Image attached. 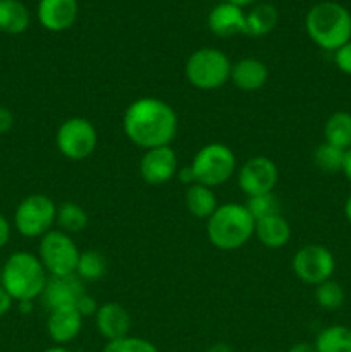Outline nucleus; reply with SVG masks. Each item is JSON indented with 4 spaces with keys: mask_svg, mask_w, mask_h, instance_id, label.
I'll return each mask as SVG.
<instances>
[{
    "mask_svg": "<svg viewBox=\"0 0 351 352\" xmlns=\"http://www.w3.org/2000/svg\"><path fill=\"white\" fill-rule=\"evenodd\" d=\"M179 119L167 102L153 96L134 100L123 116V131L127 140L141 150L171 146L178 134Z\"/></svg>",
    "mask_w": 351,
    "mask_h": 352,
    "instance_id": "obj_1",
    "label": "nucleus"
},
{
    "mask_svg": "<svg viewBox=\"0 0 351 352\" xmlns=\"http://www.w3.org/2000/svg\"><path fill=\"white\" fill-rule=\"evenodd\" d=\"M305 30L317 47L336 52L351 40V12L337 2H319L306 12Z\"/></svg>",
    "mask_w": 351,
    "mask_h": 352,
    "instance_id": "obj_2",
    "label": "nucleus"
},
{
    "mask_svg": "<svg viewBox=\"0 0 351 352\" xmlns=\"http://www.w3.org/2000/svg\"><path fill=\"white\" fill-rule=\"evenodd\" d=\"M255 236V220L241 203H224L206 219V237L220 251H236Z\"/></svg>",
    "mask_w": 351,
    "mask_h": 352,
    "instance_id": "obj_3",
    "label": "nucleus"
},
{
    "mask_svg": "<svg viewBox=\"0 0 351 352\" xmlns=\"http://www.w3.org/2000/svg\"><path fill=\"white\" fill-rule=\"evenodd\" d=\"M47 275L36 254L16 251L3 263L0 280L14 301H34L43 292Z\"/></svg>",
    "mask_w": 351,
    "mask_h": 352,
    "instance_id": "obj_4",
    "label": "nucleus"
},
{
    "mask_svg": "<svg viewBox=\"0 0 351 352\" xmlns=\"http://www.w3.org/2000/svg\"><path fill=\"white\" fill-rule=\"evenodd\" d=\"M229 57L222 50L203 47L193 52L184 64V78L193 88L202 91H213L231 81Z\"/></svg>",
    "mask_w": 351,
    "mask_h": 352,
    "instance_id": "obj_5",
    "label": "nucleus"
},
{
    "mask_svg": "<svg viewBox=\"0 0 351 352\" xmlns=\"http://www.w3.org/2000/svg\"><path fill=\"white\" fill-rule=\"evenodd\" d=\"M236 164V155L227 144L210 143L196 151L189 165L196 182L213 189L226 184L233 177Z\"/></svg>",
    "mask_w": 351,
    "mask_h": 352,
    "instance_id": "obj_6",
    "label": "nucleus"
},
{
    "mask_svg": "<svg viewBox=\"0 0 351 352\" xmlns=\"http://www.w3.org/2000/svg\"><path fill=\"white\" fill-rule=\"evenodd\" d=\"M57 220V205L47 195H30L14 212V227L26 239H40Z\"/></svg>",
    "mask_w": 351,
    "mask_h": 352,
    "instance_id": "obj_7",
    "label": "nucleus"
},
{
    "mask_svg": "<svg viewBox=\"0 0 351 352\" xmlns=\"http://www.w3.org/2000/svg\"><path fill=\"white\" fill-rule=\"evenodd\" d=\"M79 250L74 239L62 230L52 229L40 237L38 258L50 277H69L76 274Z\"/></svg>",
    "mask_w": 351,
    "mask_h": 352,
    "instance_id": "obj_8",
    "label": "nucleus"
},
{
    "mask_svg": "<svg viewBox=\"0 0 351 352\" xmlns=\"http://www.w3.org/2000/svg\"><path fill=\"white\" fill-rule=\"evenodd\" d=\"M55 144L61 155L69 160H85L96 150L98 133L93 122L85 117H69L58 126Z\"/></svg>",
    "mask_w": 351,
    "mask_h": 352,
    "instance_id": "obj_9",
    "label": "nucleus"
},
{
    "mask_svg": "<svg viewBox=\"0 0 351 352\" xmlns=\"http://www.w3.org/2000/svg\"><path fill=\"white\" fill-rule=\"evenodd\" d=\"M292 274L308 285H319L332 278L336 258L322 244H305L292 256Z\"/></svg>",
    "mask_w": 351,
    "mask_h": 352,
    "instance_id": "obj_10",
    "label": "nucleus"
},
{
    "mask_svg": "<svg viewBox=\"0 0 351 352\" xmlns=\"http://www.w3.org/2000/svg\"><path fill=\"white\" fill-rule=\"evenodd\" d=\"M277 181V165L267 157L250 158L237 170V186L246 198L274 192Z\"/></svg>",
    "mask_w": 351,
    "mask_h": 352,
    "instance_id": "obj_11",
    "label": "nucleus"
},
{
    "mask_svg": "<svg viewBox=\"0 0 351 352\" xmlns=\"http://www.w3.org/2000/svg\"><path fill=\"white\" fill-rule=\"evenodd\" d=\"M179 170L178 155L171 146H158L147 150L140 160V175L147 184H167Z\"/></svg>",
    "mask_w": 351,
    "mask_h": 352,
    "instance_id": "obj_12",
    "label": "nucleus"
},
{
    "mask_svg": "<svg viewBox=\"0 0 351 352\" xmlns=\"http://www.w3.org/2000/svg\"><path fill=\"white\" fill-rule=\"evenodd\" d=\"M83 280L78 275L69 277H48L41 299L50 311L61 308H74L78 299L85 294Z\"/></svg>",
    "mask_w": 351,
    "mask_h": 352,
    "instance_id": "obj_13",
    "label": "nucleus"
},
{
    "mask_svg": "<svg viewBox=\"0 0 351 352\" xmlns=\"http://www.w3.org/2000/svg\"><path fill=\"white\" fill-rule=\"evenodd\" d=\"M78 0H40L36 7L38 21L52 33L69 30L78 19Z\"/></svg>",
    "mask_w": 351,
    "mask_h": 352,
    "instance_id": "obj_14",
    "label": "nucleus"
},
{
    "mask_svg": "<svg viewBox=\"0 0 351 352\" xmlns=\"http://www.w3.org/2000/svg\"><path fill=\"white\" fill-rule=\"evenodd\" d=\"M95 323L100 336L107 342H112V340L129 336L131 315L119 302H105V305L98 306V311L95 315Z\"/></svg>",
    "mask_w": 351,
    "mask_h": 352,
    "instance_id": "obj_15",
    "label": "nucleus"
},
{
    "mask_svg": "<svg viewBox=\"0 0 351 352\" xmlns=\"http://www.w3.org/2000/svg\"><path fill=\"white\" fill-rule=\"evenodd\" d=\"M246 12L229 2H220L209 12V30L219 38H231L244 34Z\"/></svg>",
    "mask_w": 351,
    "mask_h": 352,
    "instance_id": "obj_16",
    "label": "nucleus"
},
{
    "mask_svg": "<svg viewBox=\"0 0 351 352\" xmlns=\"http://www.w3.org/2000/svg\"><path fill=\"white\" fill-rule=\"evenodd\" d=\"M83 316L76 308H61L50 311L47 318V333L57 346L72 342L81 333Z\"/></svg>",
    "mask_w": 351,
    "mask_h": 352,
    "instance_id": "obj_17",
    "label": "nucleus"
},
{
    "mask_svg": "<svg viewBox=\"0 0 351 352\" xmlns=\"http://www.w3.org/2000/svg\"><path fill=\"white\" fill-rule=\"evenodd\" d=\"M268 81V67L260 58L246 57L233 64L231 82L241 91H258Z\"/></svg>",
    "mask_w": 351,
    "mask_h": 352,
    "instance_id": "obj_18",
    "label": "nucleus"
},
{
    "mask_svg": "<svg viewBox=\"0 0 351 352\" xmlns=\"http://www.w3.org/2000/svg\"><path fill=\"white\" fill-rule=\"evenodd\" d=\"M255 236L268 250H281L291 239V226L279 213L255 222Z\"/></svg>",
    "mask_w": 351,
    "mask_h": 352,
    "instance_id": "obj_19",
    "label": "nucleus"
},
{
    "mask_svg": "<svg viewBox=\"0 0 351 352\" xmlns=\"http://www.w3.org/2000/svg\"><path fill=\"white\" fill-rule=\"evenodd\" d=\"M184 205L189 215L200 220H206L215 212L217 206H219V201H217V196L212 188H206V186L195 182V184L186 188Z\"/></svg>",
    "mask_w": 351,
    "mask_h": 352,
    "instance_id": "obj_20",
    "label": "nucleus"
},
{
    "mask_svg": "<svg viewBox=\"0 0 351 352\" xmlns=\"http://www.w3.org/2000/svg\"><path fill=\"white\" fill-rule=\"evenodd\" d=\"M277 21L279 12L272 3H257L246 12L244 34L253 38L265 36L277 26Z\"/></svg>",
    "mask_w": 351,
    "mask_h": 352,
    "instance_id": "obj_21",
    "label": "nucleus"
},
{
    "mask_svg": "<svg viewBox=\"0 0 351 352\" xmlns=\"http://www.w3.org/2000/svg\"><path fill=\"white\" fill-rule=\"evenodd\" d=\"M30 10L21 0H0V31L21 34L30 28Z\"/></svg>",
    "mask_w": 351,
    "mask_h": 352,
    "instance_id": "obj_22",
    "label": "nucleus"
},
{
    "mask_svg": "<svg viewBox=\"0 0 351 352\" xmlns=\"http://www.w3.org/2000/svg\"><path fill=\"white\" fill-rule=\"evenodd\" d=\"M323 140L326 143L339 148V150H350L351 148V113L339 110L327 117L323 124Z\"/></svg>",
    "mask_w": 351,
    "mask_h": 352,
    "instance_id": "obj_23",
    "label": "nucleus"
},
{
    "mask_svg": "<svg viewBox=\"0 0 351 352\" xmlns=\"http://www.w3.org/2000/svg\"><path fill=\"white\" fill-rule=\"evenodd\" d=\"M317 352H351V329L346 325H329L317 336Z\"/></svg>",
    "mask_w": 351,
    "mask_h": 352,
    "instance_id": "obj_24",
    "label": "nucleus"
},
{
    "mask_svg": "<svg viewBox=\"0 0 351 352\" xmlns=\"http://www.w3.org/2000/svg\"><path fill=\"white\" fill-rule=\"evenodd\" d=\"M55 223L58 226V230L69 234H79L88 226V213L85 212L81 205L74 201H65L57 206V220Z\"/></svg>",
    "mask_w": 351,
    "mask_h": 352,
    "instance_id": "obj_25",
    "label": "nucleus"
},
{
    "mask_svg": "<svg viewBox=\"0 0 351 352\" xmlns=\"http://www.w3.org/2000/svg\"><path fill=\"white\" fill-rule=\"evenodd\" d=\"M107 274V258L100 251L88 250L79 254L78 267H76V275L81 280L95 282L105 277Z\"/></svg>",
    "mask_w": 351,
    "mask_h": 352,
    "instance_id": "obj_26",
    "label": "nucleus"
},
{
    "mask_svg": "<svg viewBox=\"0 0 351 352\" xmlns=\"http://www.w3.org/2000/svg\"><path fill=\"white\" fill-rule=\"evenodd\" d=\"M344 299H346V292L343 285L332 278L315 285V301L322 309H327V311L339 309L344 305Z\"/></svg>",
    "mask_w": 351,
    "mask_h": 352,
    "instance_id": "obj_27",
    "label": "nucleus"
},
{
    "mask_svg": "<svg viewBox=\"0 0 351 352\" xmlns=\"http://www.w3.org/2000/svg\"><path fill=\"white\" fill-rule=\"evenodd\" d=\"M343 160L344 150H339V148L332 146L326 141L313 150V164L322 172H329V174L341 172L343 170Z\"/></svg>",
    "mask_w": 351,
    "mask_h": 352,
    "instance_id": "obj_28",
    "label": "nucleus"
},
{
    "mask_svg": "<svg viewBox=\"0 0 351 352\" xmlns=\"http://www.w3.org/2000/svg\"><path fill=\"white\" fill-rule=\"evenodd\" d=\"M244 206H246V210L250 212V215L253 217L255 222H258V220H262V219H267V217L279 215V213H281L279 199L275 198L274 192L248 198L246 203H244Z\"/></svg>",
    "mask_w": 351,
    "mask_h": 352,
    "instance_id": "obj_29",
    "label": "nucleus"
},
{
    "mask_svg": "<svg viewBox=\"0 0 351 352\" xmlns=\"http://www.w3.org/2000/svg\"><path fill=\"white\" fill-rule=\"evenodd\" d=\"M102 352H158L157 346L143 337L127 336L123 339L107 342Z\"/></svg>",
    "mask_w": 351,
    "mask_h": 352,
    "instance_id": "obj_30",
    "label": "nucleus"
},
{
    "mask_svg": "<svg viewBox=\"0 0 351 352\" xmlns=\"http://www.w3.org/2000/svg\"><path fill=\"white\" fill-rule=\"evenodd\" d=\"M334 64L343 74L351 76V40L334 52Z\"/></svg>",
    "mask_w": 351,
    "mask_h": 352,
    "instance_id": "obj_31",
    "label": "nucleus"
},
{
    "mask_svg": "<svg viewBox=\"0 0 351 352\" xmlns=\"http://www.w3.org/2000/svg\"><path fill=\"white\" fill-rule=\"evenodd\" d=\"M76 309L79 311V315L83 316V318H88V316H95L96 311H98V305H96V299L92 298L89 294H83L81 298L78 299V302H76L74 306Z\"/></svg>",
    "mask_w": 351,
    "mask_h": 352,
    "instance_id": "obj_32",
    "label": "nucleus"
},
{
    "mask_svg": "<svg viewBox=\"0 0 351 352\" xmlns=\"http://www.w3.org/2000/svg\"><path fill=\"white\" fill-rule=\"evenodd\" d=\"M14 116L7 107L0 105V134H6L12 129Z\"/></svg>",
    "mask_w": 351,
    "mask_h": 352,
    "instance_id": "obj_33",
    "label": "nucleus"
},
{
    "mask_svg": "<svg viewBox=\"0 0 351 352\" xmlns=\"http://www.w3.org/2000/svg\"><path fill=\"white\" fill-rule=\"evenodd\" d=\"M10 232H12V229H10L9 220H7L6 215L0 213V250L7 246V243L10 241Z\"/></svg>",
    "mask_w": 351,
    "mask_h": 352,
    "instance_id": "obj_34",
    "label": "nucleus"
},
{
    "mask_svg": "<svg viewBox=\"0 0 351 352\" xmlns=\"http://www.w3.org/2000/svg\"><path fill=\"white\" fill-rule=\"evenodd\" d=\"M176 177H178L179 182H181V184H184L186 188H188V186H191V184H195V182H196L191 165H186V167H179Z\"/></svg>",
    "mask_w": 351,
    "mask_h": 352,
    "instance_id": "obj_35",
    "label": "nucleus"
},
{
    "mask_svg": "<svg viewBox=\"0 0 351 352\" xmlns=\"http://www.w3.org/2000/svg\"><path fill=\"white\" fill-rule=\"evenodd\" d=\"M12 302H14V299L10 298L9 292H7L6 289L0 285V318H2V316H6L7 313L10 311V308H12Z\"/></svg>",
    "mask_w": 351,
    "mask_h": 352,
    "instance_id": "obj_36",
    "label": "nucleus"
},
{
    "mask_svg": "<svg viewBox=\"0 0 351 352\" xmlns=\"http://www.w3.org/2000/svg\"><path fill=\"white\" fill-rule=\"evenodd\" d=\"M344 177L351 182V148L344 151V160H343V170Z\"/></svg>",
    "mask_w": 351,
    "mask_h": 352,
    "instance_id": "obj_37",
    "label": "nucleus"
},
{
    "mask_svg": "<svg viewBox=\"0 0 351 352\" xmlns=\"http://www.w3.org/2000/svg\"><path fill=\"white\" fill-rule=\"evenodd\" d=\"M288 352H317L315 346L310 342H296L289 347Z\"/></svg>",
    "mask_w": 351,
    "mask_h": 352,
    "instance_id": "obj_38",
    "label": "nucleus"
},
{
    "mask_svg": "<svg viewBox=\"0 0 351 352\" xmlns=\"http://www.w3.org/2000/svg\"><path fill=\"white\" fill-rule=\"evenodd\" d=\"M205 352H233V347L226 342H215L209 347Z\"/></svg>",
    "mask_w": 351,
    "mask_h": 352,
    "instance_id": "obj_39",
    "label": "nucleus"
},
{
    "mask_svg": "<svg viewBox=\"0 0 351 352\" xmlns=\"http://www.w3.org/2000/svg\"><path fill=\"white\" fill-rule=\"evenodd\" d=\"M17 308L23 315H30L33 311V301H19L17 302Z\"/></svg>",
    "mask_w": 351,
    "mask_h": 352,
    "instance_id": "obj_40",
    "label": "nucleus"
},
{
    "mask_svg": "<svg viewBox=\"0 0 351 352\" xmlns=\"http://www.w3.org/2000/svg\"><path fill=\"white\" fill-rule=\"evenodd\" d=\"M224 2L234 3V6H237V7H241V9H243V7L253 6V3L257 2V0H224Z\"/></svg>",
    "mask_w": 351,
    "mask_h": 352,
    "instance_id": "obj_41",
    "label": "nucleus"
},
{
    "mask_svg": "<svg viewBox=\"0 0 351 352\" xmlns=\"http://www.w3.org/2000/svg\"><path fill=\"white\" fill-rule=\"evenodd\" d=\"M344 217H346L348 222L351 223V195L348 196L346 201H344Z\"/></svg>",
    "mask_w": 351,
    "mask_h": 352,
    "instance_id": "obj_42",
    "label": "nucleus"
},
{
    "mask_svg": "<svg viewBox=\"0 0 351 352\" xmlns=\"http://www.w3.org/2000/svg\"><path fill=\"white\" fill-rule=\"evenodd\" d=\"M43 352H71V351H69L65 346H57V344H55V346L48 347V349H45Z\"/></svg>",
    "mask_w": 351,
    "mask_h": 352,
    "instance_id": "obj_43",
    "label": "nucleus"
}]
</instances>
